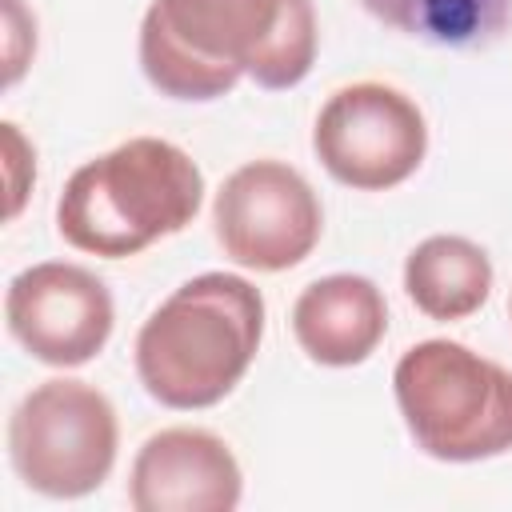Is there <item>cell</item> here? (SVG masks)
Wrapping results in <instances>:
<instances>
[{"mask_svg":"<svg viewBox=\"0 0 512 512\" xmlns=\"http://www.w3.org/2000/svg\"><path fill=\"white\" fill-rule=\"evenodd\" d=\"M264 336V296L232 272L184 280L136 336V376L164 408L220 404L256 360Z\"/></svg>","mask_w":512,"mask_h":512,"instance_id":"cell-1","label":"cell"},{"mask_svg":"<svg viewBox=\"0 0 512 512\" xmlns=\"http://www.w3.org/2000/svg\"><path fill=\"white\" fill-rule=\"evenodd\" d=\"M204 200L196 160L156 136H132L80 164L60 200L56 232L104 260H124L192 224Z\"/></svg>","mask_w":512,"mask_h":512,"instance_id":"cell-2","label":"cell"},{"mask_svg":"<svg viewBox=\"0 0 512 512\" xmlns=\"http://www.w3.org/2000/svg\"><path fill=\"white\" fill-rule=\"evenodd\" d=\"M392 392L416 448L444 464L492 460L512 448V372L456 340L412 344Z\"/></svg>","mask_w":512,"mask_h":512,"instance_id":"cell-3","label":"cell"},{"mask_svg":"<svg viewBox=\"0 0 512 512\" xmlns=\"http://www.w3.org/2000/svg\"><path fill=\"white\" fill-rule=\"evenodd\" d=\"M120 424L112 400L84 380L36 384L8 420L16 476L44 496L76 500L96 492L116 464Z\"/></svg>","mask_w":512,"mask_h":512,"instance_id":"cell-4","label":"cell"},{"mask_svg":"<svg viewBox=\"0 0 512 512\" xmlns=\"http://www.w3.org/2000/svg\"><path fill=\"white\" fill-rule=\"evenodd\" d=\"M312 148L332 180L360 192H384L420 168L428 152V124L416 100L400 88L360 80L324 100Z\"/></svg>","mask_w":512,"mask_h":512,"instance_id":"cell-5","label":"cell"},{"mask_svg":"<svg viewBox=\"0 0 512 512\" xmlns=\"http://www.w3.org/2000/svg\"><path fill=\"white\" fill-rule=\"evenodd\" d=\"M216 240L228 260L256 272L296 268L324 232L312 184L284 160L240 164L212 200Z\"/></svg>","mask_w":512,"mask_h":512,"instance_id":"cell-6","label":"cell"},{"mask_svg":"<svg viewBox=\"0 0 512 512\" xmlns=\"http://www.w3.org/2000/svg\"><path fill=\"white\" fill-rule=\"evenodd\" d=\"M12 340L52 368L88 364L112 336V296L104 280L80 264L44 260L12 276L4 292Z\"/></svg>","mask_w":512,"mask_h":512,"instance_id":"cell-7","label":"cell"},{"mask_svg":"<svg viewBox=\"0 0 512 512\" xmlns=\"http://www.w3.org/2000/svg\"><path fill=\"white\" fill-rule=\"evenodd\" d=\"M140 68L160 96L216 100L244 76L220 0H152L140 24Z\"/></svg>","mask_w":512,"mask_h":512,"instance_id":"cell-8","label":"cell"},{"mask_svg":"<svg viewBox=\"0 0 512 512\" xmlns=\"http://www.w3.org/2000/svg\"><path fill=\"white\" fill-rule=\"evenodd\" d=\"M240 464L204 428H164L132 460L128 500L136 512H232L240 504Z\"/></svg>","mask_w":512,"mask_h":512,"instance_id":"cell-9","label":"cell"},{"mask_svg":"<svg viewBox=\"0 0 512 512\" xmlns=\"http://www.w3.org/2000/svg\"><path fill=\"white\" fill-rule=\"evenodd\" d=\"M292 332L308 360L328 368L364 364L388 332V304L368 276L336 272L312 280L292 304Z\"/></svg>","mask_w":512,"mask_h":512,"instance_id":"cell-10","label":"cell"},{"mask_svg":"<svg viewBox=\"0 0 512 512\" xmlns=\"http://www.w3.org/2000/svg\"><path fill=\"white\" fill-rule=\"evenodd\" d=\"M232 52L260 88H296L316 60L312 0H220Z\"/></svg>","mask_w":512,"mask_h":512,"instance_id":"cell-11","label":"cell"},{"mask_svg":"<svg viewBox=\"0 0 512 512\" xmlns=\"http://www.w3.org/2000/svg\"><path fill=\"white\" fill-rule=\"evenodd\" d=\"M404 292L432 320H464L492 292V260L464 236H428L404 260Z\"/></svg>","mask_w":512,"mask_h":512,"instance_id":"cell-12","label":"cell"},{"mask_svg":"<svg viewBox=\"0 0 512 512\" xmlns=\"http://www.w3.org/2000/svg\"><path fill=\"white\" fill-rule=\"evenodd\" d=\"M380 24L456 52L496 44L512 24V0H360Z\"/></svg>","mask_w":512,"mask_h":512,"instance_id":"cell-13","label":"cell"},{"mask_svg":"<svg viewBox=\"0 0 512 512\" xmlns=\"http://www.w3.org/2000/svg\"><path fill=\"white\" fill-rule=\"evenodd\" d=\"M0 136H4V172H8V220L24 208V196H28V188H32V180H36V164H32V148L24 144V136H20V128L8 120V124H0Z\"/></svg>","mask_w":512,"mask_h":512,"instance_id":"cell-14","label":"cell"},{"mask_svg":"<svg viewBox=\"0 0 512 512\" xmlns=\"http://www.w3.org/2000/svg\"><path fill=\"white\" fill-rule=\"evenodd\" d=\"M4 28H8V44H4V60H8V72H4V84H16L32 48H36V20L24 12L20 0H4Z\"/></svg>","mask_w":512,"mask_h":512,"instance_id":"cell-15","label":"cell"},{"mask_svg":"<svg viewBox=\"0 0 512 512\" xmlns=\"http://www.w3.org/2000/svg\"><path fill=\"white\" fill-rule=\"evenodd\" d=\"M508 312H512V300H508Z\"/></svg>","mask_w":512,"mask_h":512,"instance_id":"cell-16","label":"cell"}]
</instances>
